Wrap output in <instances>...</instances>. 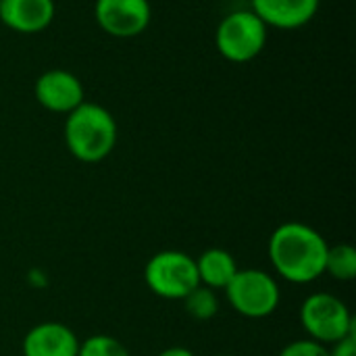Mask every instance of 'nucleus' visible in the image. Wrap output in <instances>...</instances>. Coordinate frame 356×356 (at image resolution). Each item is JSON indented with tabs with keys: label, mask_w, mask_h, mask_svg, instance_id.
<instances>
[{
	"label": "nucleus",
	"mask_w": 356,
	"mask_h": 356,
	"mask_svg": "<svg viewBox=\"0 0 356 356\" xmlns=\"http://www.w3.org/2000/svg\"><path fill=\"white\" fill-rule=\"evenodd\" d=\"M327 240L311 225L288 221L273 229L267 254L273 271L296 286H307L325 275Z\"/></svg>",
	"instance_id": "f257e3e1"
},
{
	"label": "nucleus",
	"mask_w": 356,
	"mask_h": 356,
	"mask_svg": "<svg viewBox=\"0 0 356 356\" xmlns=\"http://www.w3.org/2000/svg\"><path fill=\"white\" fill-rule=\"evenodd\" d=\"M117 121L113 113L98 104L83 100L77 108L65 115L63 140L73 159L86 165L102 163L117 146Z\"/></svg>",
	"instance_id": "f03ea898"
},
{
	"label": "nucleus",
	"mask_w": 356,
	"mask_h": 356,
	"mask_svg": "<svg viewBox=\"0 0 356 356\" xmlns=\"http://www.w3.org/2000/svg\"><path fill=\"white\" fill-rule=\"evenodd\" d=\"M269 27L250 8L227 13L215 29L217 52L236 65H244L261 56L267 46Z\"/></svg>",
	"instance_id": "7ed1b4c3"
},
{
	"label": "nucleus",
	"mask_w": 356,
	"mask_h": 356,
	"mask_svg": "<svg viewBox=\"0 0 356 356\" xmlns=\"http://www.w3.org/2000/svg\"><path fill=\"white\" fill-rule=\"evenodd\" d=\"M298 319L309 340L323 346H332L355 336V317L348 305L330 292H315L307 296L300 305Z\"/></svg>",
	"instance_id": "20e7f679"
},
{
	"label": "nucleus",
	"mask_w": 356,
	"mask_h": 356,
	"mask_svg": "<svg viewBox=\"0 0 356 356\" xmlns=\"http://www.w3.org/2000/svg\"><path fill=\"white\" fill-rule=\"evenodd\" d=\"M223 292L227 305L246 319H265L282 302L277 280L263 269H238Z\"/></svg>",
	"instance_id": "39448f33"
},
{
	"label": "nucleus",
	"mask_w": 356,
	"mask_h": 356,
	"mask_svg": "<svg viewBox=\"0 0 356 356\" xmlns=\"http://www.w3.org/2000/svg\"><path fill=\"white\" fill-rule=\"evenodd\" d=\"M144 284L163 300H184L200 286L196 261L181 250H161L148 259Z\"/></svg>",
	"instance_id": "423d86ee"
},
{
	"label": "nucleus",
	"mask_w": 356,
	"mask_h": 356,
	"mask_svg": "<svg viewBox=\"0 0 356 356\" xmlns=\"http://www.w3.org/2000/svg\"><path fill=\"white\" fill-rule=\"evenodd\" d=\"M94 19L106 35L129 40L148 29L152 6L150 0H96Z\"/></svg>",
	"instance_id": "0eeeda50"
},
{
	"label": "nucleus",
	"mask_w": 356,
	"mask_h": 356,
	"mask_svg": "<svg viewBox=\"0 0 356 356\" xmlns=\"http://www.w3.org/2000/svg\"><path fill=\"white\" fill-rule=\"evenodd\" d=\"M35 102L48 113L69 115L86 100L81 79L67 69H48L38 75L33 83Z\"/></svg>",
	"instance_id": "6e6552de"
},
{
	"label": "nucleus",
	"mask_w": 356,
	"mask_h": 356,
	"mask_svg": "<svg viewBox=\"0 0 356 356\" xmlns=\"http://www.w3.org/2000/svg\"><path fill=\"white\" fill-rule=\"evenodd\" d=\"M54 17V0H0V23L15 33H42L52 25Z\"/></svg>",
	"instance_id": "1a4fd4ad"
},
{
	"label": "nucleus",
	"mask_w": 356,
	"mask_h": 356,
	"mask_svg": "<svg viewBox=\"0 0 356 356\" xmlns=\"http://www.w3.org/2000/svg\"><path fill=\"white\" fill-rule=\"evenodd\" d=\"M321 0H250V10L267 27L294 31L309 25L319 13Z\"/></svg>",
	"instance_id": "9d476101"
},
{
	"label": "nucleus",
	"mask_w": 356,
	"mask_h": 356,
	"mask_svg": "<svg viewBox=\"0 0 356 356\" xmlns=\"http://www.w3.org/2000/svg\"><path fill=\"white\" fill-rule=\"evenodd\" d=\"M77 334L58 321H44L33 325L21 344L23 356H77Z\"/></svg>",
	"instance_id": "9b49d317"
},
{
	"label": "nucleus",
	"mask_w": 356,
	"mask_h": 356,
	"mask_svg": "<svg viewBox=\"0 0 356 356\" xmlns=\"http://www.w3.org/2000/svg\"><path fill=\"white\" fill-rule=\"evenodd\" d=\"M196 261V271H198V282L204 288L211 290H225L227 284L234 280L238 273V263L232 252L223 248H207Z\"/></svg>",
	"instance_id": "f8f14e48"
},
{
	"label": "nucleus",
	"mask_w": 356,
	"mask_h": 356,
	"mask_svg": "<svg viewBox=\"0 0 356 356\" xmlns=\"http://www.w3.org/2000/svg\"><path fill=\"white\" fill-rule=\"evenodd\" d=\"M325 273L336 282H353L356 277V250L350 244H336L327 248Z\"/></svg>",
	"instance_id": "ddd939ff"
},
{
	"label": "nucleus",
	"mask_w": 356,
	"mask_h": 356,
	"mask_svg": "<svg viewBox=\"0 0 356 356\" xmlns=\"http://www.w3.org/2000/svg\"><path fill=\"white\" fill-rule=\"evenodd\" d=\"M181 302H184L186 313L196 321H211L219 313V307H221L217 292L204 286H198L196 290H192Z\"/></svg>",
	"instance_id": "4468645a"
},
{
	"label": "nucleus",
	"mask_w": 356,
	"mask_h": 356,
	"mask_svg": "<svg viewBox=\"0 0 356 356\" xmlns=\"http://www.w3.org/2000/svg\"><path fill=\"white\" fill-rule=\"evenodd\" d=\"M77 356H129V350L121 340L106 334H96L79 342Z\"/></svg>",
	"instance_id": "2eb2a0df"
},
{
	"label": "nucleus",
	"mask_w": 356,
	"mask_h": 356,
	"mask_svg": "<svg viewBox=\"0 0 356 356\" xmlns=\"http://www.w3.org/2000/svg\"><path fill=\"white\" fill-rule=\"evenodd\" d=\"M277 356H330V348L315 340H294L282 348Z\"/></svg>",
	"instance_id": "dca6fc26"
},
{
	"label": "nucleus",
	"mask_w": 356,
	"mask_h": 356,
	"mask_svg": "<svg viewBox=\"0 0 356 356\" xmlns=\"http://www.w3.org/2000/svg\"><path fill=\"white\" fill-rule=\"evenodd\" d=\"M330 356H356V334L340 340V342H336V344H332Z\"/></svg>",
	"instance_id": "f3484780"
},
{
	"label": "nucleus",
	"mask_w": 356,
	"mask_h": 356,
	"mask_svg": "<svg viewBox=\"0 0 356 356\" xmlns=\"http://www.w3.org/2000/svg\"><path fill=\"white\" fill-rule=\"evenodd\" d=\"M159 356H196L190 348H186V346H169V348H165L163 353H159Z\"/></svg>",
	"instance_id": "a211bd4d"
},
{
	"label": "nucleus",
	"mask_w": 356,
	"mask_h": 356,
	"mask_svg": "<svg viewBox=\"0 0 356 356\" xmlns=\"http://www.w3.org/2000/svg\"><path fill=\"white\" fill-rule=\"evenodd\" d=\"M221 356H234V355H221Z\"/></svg>",
	"instance_id": "6ab92c4d"
}]
</instances>
